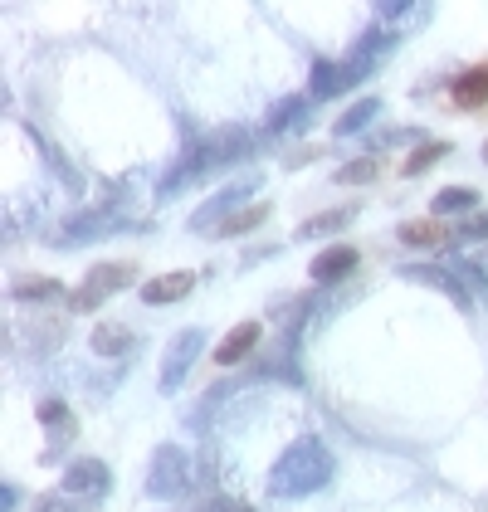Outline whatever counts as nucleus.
Segmentation results:
<instances>
[{
    "label": "nucleus",
    "instance_id": "obj_1",
    "mask_svg": "<svg viewBox=\"0 0 488 512\" xmlns=\"http://www.w3.org/2000/svg\"><path fill=\"white\" fill-rule=\"evenodd\" d=\"M327 478H332V454L323 449V439L303 434V439L288 444L279 454V464L269 469V493L274 498H303V493H318Z\"/></svg>",
    "mask_w": 488,
    "mask_h": 512
},
{
    "label": "nucleus",
    "instance_id": "obj_2",
    "mask_svg": "<svg viewBox=\"0 0 488 512\" xmlns=\"http://www.w3.org/2000/svg\"><path fill=\"white\" fill-rule=\"evenodd\" d=\"M137 278V264L132 259H118V264H98V269H88L79 288L69 293V313H93V308H103L113 293H122L127 283Z\"/></svg>",
    "mask_w": 488,
    "mask_h": 512
},
{
    "label": "nucleus",
    "instance_id": "obj_3",
    "mask_svg": "<svg viewBox=\"0 0 488 512\" xmlns=\"http://www.w3.org/2000/svg\"><path fill=\"white\" fill-rule=\"evenodd\" d=\"M186 483H191V454L181 444H162L147 464V493L152 498H176V493H186Z\"/></svg>",
    "mask_w": 488,
    "mask_h": 512
},
{
    "label": "nucleus",
    "instance_id": "obj_4",
    "mask_svg": "<svg viewBox=\"0 0 488 512\" xmlns=\"http://www.w3.org/2000/svg\"><path fill=\"white\" fill-rule=\"evenodd\" d=\"M249 191H254V176H244V181H230V186H225L220 196H210L201 210L191 215V230H196V235H220V225H225V220H230V215L240 210Z\"/></svg>",
    "mask_w": 488,
    "mask_h": 512
},
{
    "label": "nucleus",
    "instance_id": "obj_5",
    "mask_svg": "<svg viewBox=\"0 0 488 512\" xmlns=\"http://www.w3.org/2000/svg\"><path fill=\"white\" fill-rule=\"evenodd\" d=\"M201 347H205V332H201V327H186V332L171 342V352H166V361H162V391L166 395H176L181 386H186V371L196 366Z\"/></svg>",
    "mask_w": 488,
    "mask_h": 512
},
{
    "label": "nucleus",
    "instance_id": "obj_6",
    "mask_svg": "<svg viewBox=\"0 0 488 512\" xmlns=\"http://www.w3.org/2000/svg\"><path fill=\"white\" fill-rule=\"evenodd\" d=\"M108 483H113V473L98 459H74L64 469V493H74V498H98V493H108Z\"/></svg>",
    "mask_w": 488,
    "mask_h": 512
},
{
    "label": "nucleus",
    "instance_id": "obj_7",
    "mask_svg": "<svg viewBox=\"0 0 488 512\" xmlns=\"http://www.w3.org/2000/svg\"><path fill=\"white\" fill-rule=\"evenodd\" d=\"M406 278H415V283H430V288H440V293H449L459 308H469L474 303V293L459 283V274L449 269V264H410L406 269Z\"/></svg>",
    "mask_w": 488,
    "mask_h": 512
},
{
    "label": "nucleus",
    "instance_id": "obj_8",
    "mask_svg": "<svg viewBox=\"0 0 488 512\" xmlns=\"http://www.w3.org/2000/svg\"><path fill=\"white\" fill-rule=\"evenodd\" d=\"M352 83H362L352 74V64L347 59H337V64H313V79H308V98H337V93H347Z\"/></svg>",
    "mask_w": 488,
    "mask_h": 512
},
{
    "label": "nucleus",
    "instance_id": "obj_9",
    "mask_svg": "<svg viewBox=\"0 0 488 512\" xmlns=\"http://www.w3.org/2000/svg\"><path fill=\"white\" fill-rule=\"evenodd\" d=\"M259 332H264V327H259L254 317H249V322H235V327L220 337V347H215V366H235V361H244V356L259 347Z\"/></svg>",
    "mask_w": 488,
    "mask_h": 512
},
{
    "label": "nucleus",
    "instance_id": "obj_10",
    "mask_svg": "<svg viewBox=\"0 0 488 512\" xmlns=\"http://www.w3.org/2000/svg\"><path fill=\"white\" fill-rule=\"evenodd\" d=\"M449 98H454V108H464V113H479L488 108V64H474V69H464L454 88H449Z\"/></svg>",
    "mask_w": 488,
    "mask_h": 512
},
{
    "label": "nucleus",
    "instance_id": "obj_11",
    "mask_svg": "<svg viewBox=\"0 0 488 512\" xmlns=\"http://www.w3.org/2000/svg\"><path fill=\"white\" fill-rule=\"evenodd\" d=\"M357 249L352 244H332V249H323L313 264H308V274H313V283H337V278H347L352 269H357Z\"/></svg>",
    "mask_w": 488,
    "mask_h": 512
},
{
    "label": "nucleus",
    "instance_id": "obj_12",
    "mask_svg": "<svg viewBox=\"0 0 488 512\" xmlns=\"http://www.w3.org/2000/svg\"><path fill=\"white\" fill-rule=\"evenodd\" d=\"M391 49H396V35H391V30H371V35H366V40L347 54V64H352V74H357V79H366V74H371V69H376V64L391 54Z\"/></svg>",
    "mask_w": 488,
    "mask_h": 512
},
{
    "label": "nucleus",
    "instance_id": "obj_13",
    "mask_svg": "<svg viewBox=\"0 0 488 512\" xmlns=\"http://www.w3.org/2000/svg\"><path fill=\"white\" fill-rule=\"evenodd\" d=\"M196 288V274H162V278H147L142 283V303H152V308H166V303H176V298H186Z\"/></svg>",
    "mask_w": 488,
    "mask_h": 512
},
{
    "label": "nucleus",
    "instance_id": "obj_14",
    "mask_svg": "<svg viewBox=\"0 0 488 512\" xmlns=\"http://www.w3.org/2000/svg\"><path fill=\"white\" fill-rule=\"evenodd\" d=\"M396 235H401V244H410V249H435V244L449 239V230L440 220H406Z\"/></svg>",
    "mask_w": 488,
    "mask_h": 512
},
{
    "label": "nucleus",
    "instance_id": "obj_15",
    "mask_svg": "<svg viewBox=\"0 0 488 512\" xmlns=\"http://www.w3.org/2000/svg\"><path fill=\"white\" fill-rule=\"evenodd\" d=\"M352 215H357V205H342V210H323V215H313V220H303V225H298V235H303V239L337 235L342 225H352Z\"/></svg>",
    "mask_w": 488,
    "mask_h": 512
},
{
    "label": "nucleus",
    "instance_id": "obj_16",
    "mask_svg": "<svg viewBox=\"0 0 488 512\" xmlns=\"http://www.w3.org/2000/svg\"><path fill=\"white\" fill-rule=\"evenodd\" d=\"M132 347V327H122V322H98L93 327V352L98 356H122Z\"/></svg>",
    "mask_w": 488,
    "mask_h": 512
},
{
    "label": "nucleus",
    "instance_id": "obj_17",
    "mask_svg": "<svg viewBox=\"0 0 488 512\" xmlns=\"http://www.w3.org/2000/svg\"><path fill=\"white\" fill-rule=\"evenodd\" d=\"M108 225H113V215H108V210H88V215H79V220L69 225V235H59L54 244H88V239L103 235Z\"/></svg>",
    "mask_w": 488,
    "mask_h": 512
},
{
    "label": "nucleus",
    "instance_id": "obj_18",
    "mask_svg": "<svg viewBox=\"0 0 488 512\" xmlns=\"http://www.w3.org/2000/svg\"><path fill=\"white\" fill-rule=\"evenodd\" d=\"M376 113H381V98H362V103H352V108H347L342 118L332 122V132H337V137H357L366 122L376 118Z\"/></svg>",
    "mask_w": 488,
    "mask_h": 512
},
{
    "label": "nucleus",
    "instance_id": "obj_19",
    "mask_svg": "<svg viewBox=\"0 0 488 512\" xmlns=\"http://www.w3.org/2000/svg\"><path fill=\"white\" fill-rule=\"evenodd\" d=\"M474 205H479V191H474V186H445L430 210H435V220H440V215H464V210H474Z\"/></svg>",
    "mask_w": 488,
    "mask_h": 512
},
{
    "label": "nucleus",
    "instance_id": "obj_20",
    "mask_svg": "<svg viewBox=\"0 0 488 512\" xmlns=\"http://www.w3.org/2000/svg\"><path fill=\"white\" fill-rule=\"evenodd\" d=\"M10 298L15 303H49V298H64V288L54 278H20V283H10Z\"/></svg>",
    "mask_w": 488,
    "mask_h": 512
},
{
    "label": "nucleus",
    "instance_id": "obj_21",
    "mask_svg": "<svg viewBox=\"0 0 488 512\" xmlns=\"http://www.w3.org/2000/svg\"><path fill=\"white\" fill-rule=\"evenodd\" d=\"M40 420L44 430H49V439L59 444V439H74V415H69V405H59V400H44L40 405Z\"/></svg>",
    "mask_w": 488,
    "mask_h": 512
},
{
    "label": "nucleus",
    "instance_id": "obj_22",
    "mask_svg": "<svg viewBox=\"0 0 488 512\" xmlns=\"http://www.w3.org/2000/svg\"><path fill=\"white\" fill-rule=\"evenodd\" d=\"M381 176V152H371L362 161H347L342 171H337V186H366V181H376Z\"/></svg>",
    "mask_w": 488,
    "mask_h": 512
},
{
    "label": "nucleus",
    "instance_id": "obj_23",
    "mask_svg": "<svg viewBox=\"0 0 488 512\" xmlns=\"http://www.w3.org/2000/svg\"><path fill=\"white\" fill-rule=\"evenodd\" d=\"M445 157H449V142H420V147L406 157L401 176H420V171H430L435 161H445Z\"/></svg>",
    "mask_w": 488,
    "mask_h": 512
},
{
    "label": "nucleus",
    "instance_id": "obj_24",
    "mask_svg": "<svg viewBox=\"0 0 488 512\" xmlns=\"http://www.w3.org/2000/svg\"><path fill=\"white\" fill-rule=\"evenodd\" d=\"M269 220V200L264 205H244V210H235L225 225H220V235H249V230H259Z\"/></svg>",
    "mask_w": 488,
    "mask_h": 512
},
{
    "label": "nucleus",
    "instance_id": "obj_25",
    "mask_svg": "<svg viewBox=\"0 0 488 512\" xmlns=\"http://www.w3.org/2000/svg\"><path fill=\"white\" fill-rule=\"evenodd\" d=\"M293 122H308V103H303V98H284V103L269 113L264 132H284V127H293Z\"/></svg>",
    "mask_w": 488,
    "mask_h": 512
},
{
    "label": "nucleus",
    "instance_id": "obj_26",
    "mask_svg": "<svg viewBox=\"0 0 488 512\" xmlns=\"http://www.w3.org/2000/svg\"><path fill=\"white\" fill-rule=\"evenodd\" d=\"M449 269H454V274H459V283H464V288H469V293H484V288H488L484 269H479V264H474V259H454V264H449Z\"/></svg>",
    "mask_w": 488,
    "mask_h": 512
},
{
    "label": "nucleus",
    "instance_id": "obj_27",
    "mask_svg": "<svg viewBox=\"0 0 488 512\" xmlns=\"http://www.w3.org/2000/svg\"><path fill=\"white\" fill-rule=\"evenodd\" d=\"M381 20H430V5H376Z\"/></svg>",
    "mask_w": 488,
    "mask_h": 512
},
{
    "label": "nucleus",
    "instance_id": "obj_28",
    "mask_svg": "<svg viewBox=\"0 0 488 512\" xmlns=\"http://www.w3.org/2000/svg\"><path fill=\"white\" fill-rule=\"evenodd\" d=\"M30 512H88V503H64V498H30Z\"/></svg>",
    "mask_w": 488,
    "mask_h": 512
},
{
    "label": "nucleus",
    "instance_id": "obj_29",
    "mask_svg": "<svg viewBox=\"0 0 488 512\" xmlns=\"http://www.w3.org/2000/svg\"><path fill=\"white\" fill-rule=\"evenodd\" d=\"M454 235H459V239H488V210H484V215L459 220V225H454Z\"/></svg>",
    "mask_w": 488,
    "mask_h": 512
},
{
    "label": "nucleus",
    "instance_id": "obj_30",
    "mask_svg": "<svg viewBox=\"0 0 488 512\" xmlns=\"http://www.w3.org/2000/svg\"><path fill=\"white\" fill-rule=\"evenodd\" d=\"M406 142H415V147H420V142H425V137H420V132H415V127H391V132H386V137H381V147H406Z\"/></svg>",
    "mask_w": 488,
    "mask_h": 512
},
{
    "label": "nucleus",
    "instance_id": "obj_31",
    "mask_svg": "<svg viewBox=\"0 0 488 512\" xmlns=\"http://www.w3.org/2000/svg\"><path fill=\"white\" fill-rule=\"evenodd\" d=\"M0 508H5V512L15 508V488H10V483H0Z\"/></svg>",
    "mask_w": 488,
    "mask_h": 512
},
{
    "label": "nucleus",
    "instance_id": "obj_32",
    "mask_svg": "<svg viewBox=\"0 0 488 512\" xmlns=\"http://www.w3.org/2000/svg\"><path fill=\"white\" fill-rule=\"evenodd\" d=\"M484 161H488V142H484Z\"/></svg>",
    "mask_w": 488,
    "mask_h": 512
}]
</instances>
